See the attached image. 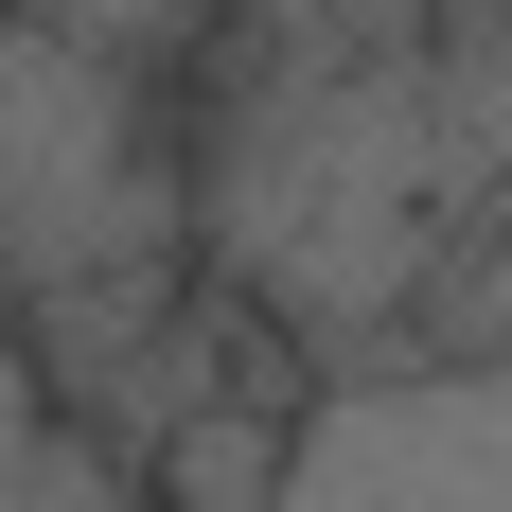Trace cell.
I'll list each match as a JSON object with an SVG mask.
<instances>
[{
  "label": "cell",
  "mask_w": 512,
  "mask_h": 512,
  "mask_svg": "<svg viewBox=\"0 0 512 512\" xmlns=\"http://www.w3.org/2000/svg\"><path fill=\"white\" fill-rule=\"evenodd\" d=\"M18 283L36 318H71L106 265H142L177 230V177H159V106H142V53L71 36V18H18Z\"/></svg>",
  "instance_id": "6da1fadb"
},
{
  "label": "cell",
  "mask_w": 512,
  "mask_h": 512,
  "mask_svg": "<svg viewBox=\"0 0 512 512\" xmlns=\"http://www.w3.org/2000/svg\"><path fill=\"white\" fill-rule=\"evenodd\" d=\"M283 512H512V371L407 354V371L318 389Z\"/></svg>",
  "instance_id": "7a4b0ae2"
},
{
  "label": "cell",
  "mask_w": 512,
  "mask_h": 512,
  "mask_svg": "<svg viewBox=\"0 0 512 512\" xmlns=\"http://www.w3.org/2000/svg\"><path fill=\"white\" fill-rule=\"evenodd\" d=\"M0 424H18V512H159V477L124 460V442H106L71 389H18Z\"/></svg>",
  "instance_id": "3957f363"
},
{
  "label": "cell",
  "mask_w": 512,
  "mask_h": 512,
  "mask_svg": "<svg viewBox=\"0 0 512 512\" xmlns=\"http://www.w3.org/2000/svg\"><path fill=\"white\" fill-rule=\"evenodd\" d=\"M442 354H477V371H512V248L477 265L460 301H442Z\"/></svg>",
  "instance_id": "277c9868"
}]
</instances>
